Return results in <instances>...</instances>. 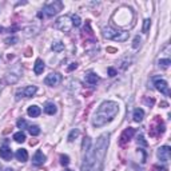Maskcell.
<instances>
[{
    "instance_id": "4fadbf2b",
    "label": "cell",
    "mask_w": 171,
    "mask_h": 171,
    "mask_svg": "<svg viewBox=\"0 0 171 171\" xmlns=\"http://www.w3.org/2000/svg\"><path fill=\"white\" fill-rule=\"evenodd\" d=\"M0 158L4 159V160H11L12 151H11V149H9L7 144H4V146L0 147Z\"/></svg>"
},
{
    "instance_id": "e0dca14e",
    "label": "cell",
    "mask_w": 171,
    "mask_h": 171,
    "mask_svg": "<svg viewBox=\"0 0 171 171\" xmlns=\"http://www.w3.org/2000/svg\"><path fill=\"white\" fill-rule=\"evenodd\" d=\"M44 68H46V66H44V63H43V60L42 59H37L35 61V66H34V72L36 75H40V74H43Z\"/></svg>"
},
{
    "instance_id": "52a82bcc",
    "label": "cell",
    "mask_w": 171,
    "mask_h": 171,
    "mask_svg": "<svg viewBox=\"0 0 171 171\" xmlns=\"http://www.w3.org/2000/svg\"><path fill=\"white\" fill-rule=\"evenodd\" d=\"M61 8H63V3L61 2H51L46 4L44 12L47 16H55L56 13H59V11H61Z\"/></svg>"
},
{
    "instance_id": "5bb4252c",
    "label": "cell",
    "mask_w": 171,
    "mask_h": 171,
    "mask_svg": "<svg viewBox=\"0 0 171 171\" xmlns=\"http://www.w3.org/2000/svg\"><path fill=\"white\" fill-rule=\"evenodd\" d=\"M44 162H46V155L43 154L42 151H37V153L34 155V158H32V163L35 166H42Z\"/></svg>"
},
{
    "instance_id": "6da1fadb",
    "label": "cell",
    "mask_w": 171,
    "mask_h": 171,
    "mask_svg": "<svg viewBox=\"0 0 171 171\" xmlns=\"http://www.w3.org/2000/svg\"><path fill=\"white\" fill-rule=\"evenodd\" d=\"M119 112V106L115 102H104L100 104L99 110L92 118V126L94 127H103L107 123H110L116 114Z\"/></svg>"
},
{
    "instance_id": "9c48e42d",
    "label": "cell",
    "mask_w": 171,
    "mask_h": 171,
    "mask_svg": "<svg viewBox=\"0 0 171 171\" xmlns=\"http://www.w3.org/2000/svg\"><path fill=\"white\" fill-rule=\"evenodd\" d=\"M134 135H135V128H132V127L126 128V130L122 132L120 138H119V144H120V146L127 144L128 142H130V139H131V138L134 136Z\"/></svg>"
},
{
    "instance_id": "2e32d148",
    "label": "cell",
    "mask_w": 171,
    "mask_h": 171,
    "mask_svg": "<svg viewBox=\"0 0 171 171\" xmlns=\"http://www.w3.org/2000/svg\"><path fill=\"white\" fill-rule=\"evenodd\" d=\"M99 82V76L96 74H94V72H88L87 75H86V83L90 84V86H94V84H96Z\"/></svg>"
},
{
    "instance_id": "8d00e7d4",
    "label": "cell",
    "mask_w": 171,
    "mask_h": 171,
    "mask_svg": "<svg viewBox=\"0 0 171 171\" xmlns=\"http://www.w3.org/2000/svg\"><path fill=\"white\" fill-rule=\"evenodd\" d=\"M24 55L27 56V58H30V56L32 55V48H31V47H28V48L26 50V54Z\"/></svg>"
},
{
    "instance_id": "5b68a950",
    "label": "cell",
    "mask_w": 171,
    "mask_h": 171,
    "mask_svg": "<svg viewBox=\"0 0 171 171\" xmlns=\"http://www.w3.org/2000/svg\"><path fill=\"white\" fill-rule=\"evenodd\" d=\"M83 163H82V171H91L92 166L95 163V158H94V149L88 147L87 150L83 151Z\"/></svg>"
},
{
    "instance_id": "60d3db41",
    "label": "cell",
    "mask_w": 171,
    "mask_h": 171,
    "mask_svg": "<svg viewBox=\"0 0 171 171\" xmlns=\"http://www.w3.org/2000/svg\"><path fill=\"white\" fill-rule=\"evenodd\" d=\"M2 90H3V82L0 80V92H2Z\"/></svg>"
},
{
    "instance_id": "7402d4cb",
    "label": "cell",
    "mask_w": 171,
    "mask_h": 171,
    "mask_svg": "<svg viewBox=\"0 0 171 171\" xmlns=\"http://www.w3.org/2000/svg\"><path fill=\"white\" fill-rule=\"evenodd\" d=\"M132 118H134V120L135 122H142L143 120V118H144V111L142 110V108H136V110L134 111V115H132Z\"/></svg>"
},
{
    "instance_id": "d6a6232c",
    "label": "cell",
    "mask_w": 171,
    "mask_h": 171,
    "mask_svg": "<svg viewBox=\"0 0 171 171\" xmlns=\"http://www.w3.org/2000/svg\"><path fill=\"white\" fill-rule=\"evenodd\" d=\"M139 46H140V37L139 36H135L134 43H132V47L136 50V48H139Z\"/></svg>"
},
{
    "instance_id": "cb8c5ba5",
    "label": "cell",
    "mask_w": 171,
    "mask_h": 171,
    "mask_svg": "<svg viewBox=\"0 0 171 171\" xmlns=\"http://www.w3.org/2000/svg\"><path fill=\"white\" fill-rule=\"evenodd\" d=\"M170 64H171V60H170V59H159V61H158V66H159V67L162 68V70L169 68Z\"/></svg>"
},
{
    "instance_id": "ab89813d",
    "label": "cell",
    "mask_w": 171,
    "mask_h": 171,
    "mask_svg": "<svg viewBox=\"0 0 171 171\" xmlns=\"http://www.w3.org/2000/svg\"><path fill=\"white\" fill-rule=\"evenodd\" d=\"M76 67H78V64H76V63H71V66L68 67V71H72V70H75Z\"/></svg>"
},
{
    "instance_id": "9a60e30c",
    "label": "cell",
    "mask_w": 171,
    "mask_h": 171,
    "mask_svg": "<svg viewBox=\"0 0 171 171\" xmlns=\"http://www.w3.org/2000/svg\"><path fill=\"white\" fill-rule=\"evenodd\" d=\"M82 35H83V37H86V40H87L88 37H91V40H95V37H94V32H92V30H91V27H90V22L86 23V27L83 28Z\"/></svg>"
},
{
    "instance_id": "ac0fdd59",
    "label": "cell",
    "mask_w": 171,
    "mask_h": 171,
    "mask_svg": "<svg viewBox=\"0 0 171 171\" xmlns=\"http://www.w3.org/2000/svg\"><path fill=\"white\" fill-rule=\"evenodd\" d=\"M15 156H16V159L19 160V162H26V160L28 159V153H27V150L20 149V150L16 151Z\"/></svg>"
},
{
    "instance_id": "ee69618b",
    "label": "cell",
    "mask_w": 171,
    "mask_h": 171,
    "mask_svg": "<svg viewBox=\"0 0 171 171\" xmlns=\"http://www.w3.org/2000/svg\"><path fill=\"white\" fill-rule=\"evenodd\" d=\"M64 171H72V170H68V169H66V170H64Z\"/></svg>"
},
{
    "instance_id": "f1b7e54d",
    "label": "cell",
    "mask_w": 171,
    "mask_h": 171,
    "mask_svg": "<svg viewBox=\"0 0 171 171\" xmlns=\"http://www.w3.org/2000/svg\"><path fill=\"white\" fill-rule=\"evenodd\" d=\"M17 40H19V39H17L16 36H9V37H7V39L4 40V42H6V44H8V46H12V44H16Z\"/></svg>"
},
{
    "instance_id": "1f68e13d",
    "label": "cell",
    "mask_w": 171,
    "mask_h": 171,
    "mask_svg": "<svg viewBox=\"0 0 171 171\" xmlns=\"http://www.w3.org/2000/svg\"><path fill=\"white\" fill-rule=\"evenodd\" d=\"M151 171H167V167H164V166H159V164H155L153 166V170Z\"/></svg>"
},
{
    "instance_id": "74e56055",
    "label": "cell",
    "mask_w": 171,
    "mask_h": 171,
    "mask_svg": "<svg viewBox=\"0 0 171 171\" xmlns=\"http://www.w3.org/2000/svg\"><path fill=\"white\" fill-rule=\"evenodd\" d=\"M144 103L149 104V106H153V104H154V99L153 98H151V99H144Z\"/></svg>"
},
{
    "instance_id": "ba28073f",
    "label": "cell",
    "mask_w": 171,
    "mask_h": 171,
    "mask_svg": "<svg viewBox=\"0 0 171 171\" xmlns=\"http://www.w3.org/2000/svg\"><path fill=\"white\" fill-rule=\"evenodd\" d=\"M36 86H27V87L19 90L16 92V100H20V98H31L36 94Z\"/></svg>"
},
{
    "instance_id": "f35d334b",
    "label": "cell",
    "mask_w": 171,
    "mask_h": 171,
    "mask_svg": "<svg viewBox=\"0 0 171 171\" xmlns=\"http://www.w3.org/2000/svg\"><path fill=\"white\" fill-rule=\"evenodd\" d=\"M107 52H111V54H114V52H118V50L114 48V47H107Z\"/></svg>"
},
{
    "instance_id": "44dd1931",
    "label": "cell",
    "mask_w": 171,
    "mask_h": 171,
    "mask_svg": "<svg viewBox=\"0 0 171 171\" xmlns=\"http://www.w3.org/2000/svg\"><path fill=\"white\" fill-rule=\"evenodd\" d=\"M19 78H20V75H19L17 72H8L6 75V80H7V83H16Z\"/></svg>"
},
{
    "instance_id": "d590c367",
    "label": "cell",
    "mask_w": 171,
    "mask_h": 171,
    "mask_svg": "<svg viewBox=\"0 0 171 171\" xmlns=\"http://www.w3.org/2000/svg\"><path fill=\"white\" fill-rule=\"evenodd\" d=\"M108 75H110L111 78H112V76H115V75H116V70H115V68H112V67H110V68H108Z\"/></svg>"
},
{
    "instance_id": "4316f807",
    "label": "cell",
    "mask_w": 171,
    "mask_h": 171,
    "mask_svg": "<svg viewBox=\"0 0 171 171\" xmlns=\"http://www.w3.org/2000/svg\"><path fill=\"white\" fill-rule=\"evenodd\" d=\"M78 136H79V130H78V128H74V130L70 132V135H68V142H74Z\"/></svg>"
},
{
    "instance_id": "30bf717a",
    "label": "cell",
    "mask_w": 171,
    "mask_h": 171,
    "mask_svg": "<svg viewBox=\"0 0 171 171\" xmlns=\"http://www.w3.org/2000/svg\"><path fill=\"white\" fill-rule=\"evenodd\" d=\"M61 80V76L60 74L58 72H51L50 75H47L46 79H44V83L47 86H51V87H54V86H58Z\"/></svg>"
},
{
    "instance_id": "f546056e",
    "label": "cell",
    "mask_w": 171,
    "mask_h": 171,
    "mask_svg": "<svg viewBox=\"0 0 171 171\" xmlns=\"http://www.w3.org/2000/svg\"><path fill=\"white\" fill-rule=\"evenodd\" d=\"M60 163H61V166H68L70 164L68 155H60Z\"/></svg>"
},
{
    "instance_id": "8fae6325",
    "label": "cell",
    "mask_w": 171,
    "mask_h": 171,
    "mask_svg": "<svg viewBox=\"0 0 171 171\" xmlns=\"http://www.w3.org/2000/svg\"><path fill=\"white\" fill-rule=\"evenodd\" d=\"M156 155H158V158L160 159V162H169L170 155H171V149H170L169 146L160 147V149H158V153H156Z\"/></svg>"
},
{
    "instance_id": "277c9868",
    "label": "cell",
    "mask_w": 171,
    "mask_h": 171,
    "mask_svg": "<svg viewBox=\"0 0 171 171\" xmlns=\"http://www.w3.org/2000/svg\"><path fill=\"white\" fill-rule=\"evenodd\" d=\"M164 130H166V126H164L163 120L160 119V116H155L153 123L150 125V136L158 138L163 134Z\"/></svg>"
},
{
    "instance_id": "7c38bea8",
    "label": "cell",
    "mask_w": 171,
    "mask_h": 171,
    "mask_svg": "<svg viewBox=\"0 0 171 171\" xmlns=\"http://www.w3.org/2000/svg\"><path fill=\"white\" fill-rule=\"evenodd\" d=\"M155 88L158 90V91H160L162 94H164V95H169V94H170L167 82H166V80H163V79H160V78H156V79H155Z\"/></svg>"
},
{
    "instance_id": "7a4b0ae2",
    "label": "cell",
    "mask_w": 171,
    "mask_h": 171,
    "mask_svg": "<svg viewBox=\"0 0 171 171\" xmlns=\"http://www.w3.org/2000/svg\"><path fill=\"white\" fill-rule=\"evenodd\" d=\"M108 138H110L108 134H103L96 140V144H95L94 149V158H95L94 164H96V170L95 171H103V159L108 147Z\"/></svg>"
},
{
    "instance_id": "d4e9b609",
    "label": "cell",
    "mask_w": 171,
    "mask_h": 171,
    "mask_svg": "<svg viewBox=\"0 0 171 171\" xmlns=\"http://www.w3.org/2000/svg\"><path fill=\"white\" fill-rule=\"evenodd\" d=\"M52 50L55 52H60V51L64 50V44L61 42H54L52 43Z\"/></svg>"
},
{
    "instance_id": "7bdbcfd3",
    "label": "cell",
    "mask_w": 171,
    "mask_h": 171,
    "mask_svg": "<svg viewBox=\"0 0 171 171\" xmlns=\"http://www.w3.org/2000/svg\"><path fill=\"white\" fill-rule=\"evenodd\" d=\"M4 171H15V170H13V169H9V167H8V169H6Z\"/></svg>"
},
{
    "instance_id": "4dcf8cb0",
    "label": "cell",
    "mask_w": 171,
    "mask_h": 171,
    "mask_svg": "<svg viewBox=\"0 0 171 171\" xmlns=\"http://www.w3.org/2000/svg\"><path fill=\"white\" fill-rule=\"evenodd\" d=\"M150 27H151V20H150V19H146V20H144V24H143V32H144V34H146L147 31H149Z\"/></svg>"
},
{
    "instance_id": "3957f363",
    "label": "cell",
    "mask_w": 171,
    "mask_h": 171,
    "mask_svg": "<svg viewBox=\"0 0 171 171\" xmlns=\"http://www.w3.org/2000/svg\"><path fill=\"white\" fill-rule=\"evenodd\" d=\"M103 36L110 40L116 42H125L128 39V32L123 30H114L111 27H104L103 28Z\"/></svg>"
},
{
    "instance_id": "e575fe53",
    "label": "cell",
    "mask_w": 171,
    "mask_h": 171,
    "mask_svg": "<svg viewBox=\"0 0 171 171\" xmlns=\"http://www.w3.org/2000/svg\"><path fill=\"white\" fill-rule=\"evenodd\" d=\"M142 144V146H147V142L143 139V136H142V135H139V136H138V144Z\"/></svg>"
},
{
    "instance_id": "b9f144b4",
    "label": "cell",
    "mask_w": 171,
    "mask_h": 171,
    "mask_svg": "<svg viewBox=\"0 0 171 171\" xmlns=\"http://www.w3.org/2000/svg\"><path fill=\"white\" fill-rule=\"evenodd\" d=\"M30 144H31V146H32V144H36V140H31V142H30Z\"/></svg>"
},
{
    "instance_id": "484cf974",
    "label": "cell",
    "mask_w": 171,
    "mask_h": 171,
    "mask_svg": "<svg viewBox=\"0 0 171 171\" xmlns=\"http://www.w3.org/2000/svg\"><path fill=\"white\" fill-rule=\"evenodd\" d=\"M28 131H30V134H31L32 136H36V135L40 134V128H39V126H36V125L28 127Z\"/></svg>"
},
{
    "instance_id": "ffe728a7",
    "label": "cell",
    "mask_w": 171,
    "mask_h": 171,
    "mask_svg": "<svg viewBox=\"0 0 171 171\" xmlns=\"http://www.w3.org/2000/svg\"><path fill=\"white\" fill-rule=\"evenodd\" d=\"M56 111H58V108H56V106L54 103H51V102L46 103V106H44V112L46 114H48V115H55Z\"/></svg>"
},
{
    "instance_id": "83f0119b",
    "label": "cell",
    "mask_w": 171,
    "mask_h": 171,
    "mask_svg": "<svg viewBox=\"0 0 171 171\" xmlns=\"http://www.w3.org/2000/svg\"><path fill=\"white\" fill-rule=\"evenodd\" d=\"M71 22H72V26H75V27H79L80 24H82V20H80V16L79 15H74L71 16Z\"/></svg>"
},
{
    "instance_id": "d6986e66",
    "label": "cell",
    "mask_w": 171,
    "mask_h": 171,
    "mask_svg": "<svg viewBox=\"0 0 171 171\" xmlns=\"http://www.w3.org/2000/svg\"><path fill=\"white\" fill-rule=\"evenodd\" d=\"M40 112H42V110L39 106H31V107H28V111H27V114L31 118H37L40 115Z\"/></svg>"
},
{
    "instance_id": "8992f818",
    "label": "cell",
    "mask_w": 171,
    "mask_h": 171,
    "mask_svg": "<svg viewBox=\"0 0 171 171\" xmlns=\"http://www.w3.org/2000/svg\"><path fill=\"white\" fill-rule=\"evenodd\" d=\"M55 27L60 30L61 32H70L72 28V22H71V16H61L59 17L55 23Z\"/></svg>"
},
{
    "instance_id": "603a6c76",
    "label": "cell",
    "mask_w": 171,
    "mask_h": 171,
    "mask_svg": "<svg viewBox=\"0 0 171 171\" xmlns=\"http://www.w3.org/2000/svg\"><path fill=\"white\" fill-rule=\"evenodd\" d=\"M13 139H15V142H17V143H23V142L26 140V134L23 131H19L13 135Z\"/></svg>"
},
{
    "instance_id": "836d02e7",
    "label": "cell",
    "mask_w": 171,
    "mask_h": 171,
    "mask_svg": "<svg viewBox=\"0 0 171 171\" xmlns=\"http://www.w3.org/2000/svg\"><path fill=\"white\" fill-rule=\"evenodd\" d=\"M17 127L22 128V130H23V128H26V127H27V122H26L24 119H19V120H17Z\"/></svg>"
}]
</instances>
